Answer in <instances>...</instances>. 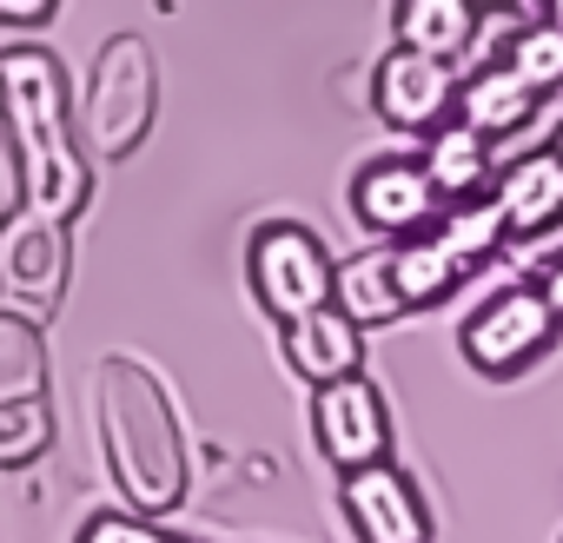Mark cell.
Returning <instances> with one entry per match:
<instances>
[{
    "label": "cell",
    "instance_id": "obj_1",
    "mask_svg": "<svg viewBox=\"0 0 563 543\" xmlns=\"http://www.w3.org/2000/svg\"><path fill=\"white\" fill-rule=\"evenodd\" d=\"M93 411H100L107 470L126 490V503L140 517L179 510L186 484H192V451H186V424H179V405L159 385V372L113 352L93 378Z\"/></svg>",
    "mask_w": 563,
    "mask_h": 543
},
{
    "label": "cell",
    "instance_id": "obj_2",
    "mask_svg": "<svg viewBox=\"0 0 563 543\" xmlns=\"http://www.w3.org/2000/svg\"><path fill=\"white\" fill-rule=\"evenodd\" d=\"M0 133L14 153V179L27 206L47 212H80L93 199V173L80 153L67 74L47 47H0Z\"/></svg>",
    "mask_w": 563,
    "mask_h": 543
},
{
    "label": "cell",
    "instance_id": "obj_3",
    "mask_svg": "<svg viewBox=\"0 0 563 543\" xmlns=\"http://www.w3.org/2000/svg\"><path fill=\"white\" fill-rule=\"evenodd\" d=\"M159 113V60L140 34H113L87 74V100H80V140L100 159H126L140 153V140L153 133Z\"/></svg>",
    "mask_w": 563,
    "mask_h": 543
},
{
    "label": "cell",
    "instance_id": "obj_4",
    "mask_svg": "<svg viewBox=\"0 0 563 543\" xmlns=\"http://www.w3.org/2000/svg\"><path fill=\"white\" fill-rule=\"evenodd\" d=\"M245 279H252L258 312H272L278 325H292V319H306L319 306H339V258L299 219H272V225L252 232Z\"/></svg>",
    "mask_w": 563,
    "mask_h": 543
},
{
    "label": "cell",
    "instance_id": "obj_5",
    "mask_svg": "<svg viewBox=\"0 0 563 543\" xmlns=\"http://www.w3.org/2000/svg\"><path fill=\"white\" fill-rule=\"evenodd\" d=\"M67 279H74V219L21 199L0 219V299L27 319H47L60 312Z\"/></svg>",
    "mask_w": 563,
    "mask_h": 543
},
{
    "label": "cell",
    "instance_id": "obj_6",
    "mask_svg": "<svg viewBox=\"0 0 563 543\" xmlns=\"http://www.w3.org/2000/svg\"><path fill=\"white\" fill-rule=\"evenodd\" d=\"M556 332L563 312L543 299V286H504L457 325V352L477 378H517L556 345Z\"/></svg>",
    "mask_w": 563,
    "mask_h": 543
},
{
    "label": "cell",
    "instance_id": "obj_7",
    "mask_svg": "<svg viewBox=\"0 0 563 543\" xmlns=\"http://www.w3.org/2000/svg\"><path fill=\"white\" fill-rule=\"evenodd\" d=\"M457 93H464L457 60H438L418 47H391L372 67V107L398 133H438L444 120H457Z\"/></svg>",
    "mask_w": 563,
    "mask_h": 543
},
{
    "label": "cell",
    "instance_id": "obj_8",
    "mask_svg": "<svg viewBox=\"0 0 563 543\" xmlns=\"http://www.w3.org/2000/svg\"><path fill=\"white\" fill-rule=\"evenodd\" d=\"M312 437L325 451L332 470H365V464H385L391 457V411H385V391L352 372L339 385H319L312 391Z\"/></svg>",
    "mask_w": 563,
    "mask_h": 543
},
{
    "label": "cell",
    "instance_id": "obj_9",
    "mask_svg": "<svg viewBox=\"0 0 563 543\" xmlns=\"http://www.w3.org/2000/svg\"><path fill=\"white\" fill-rule=\"evenodd\" d=\"M444 206H451V199L431 186V173H424L418 153H385V159L358 166V179H352V212H358V225L378 232V239L431 232Z\"/></svg>",
    "mask_w": 563,
    "mask_h": 543
},
{
    "label": "cell",
    "instance_id": "obj_10",
    "mask_svg": "<svg viewBox=\"0 0 563 543\" xmlns=\"http://www.w3.org/2000/svg\"><path fill=\"white\" fill-rule=\"evenodd\" d=\"M339 503H345L358 543H431V510H424L411 470H398L391 457L365 464V470H345Z\"/></svg>",
    "mask_w": 563,
    "mask_h": 543
},
{
    "label": "cell",
    "instance_id": "obj_11",
    "mask_svg": "<svg viewBox=\"0 0 563 543\" xmlns=\"http://www.w3.org/2000/svg\"><path fill=\"white\" fill-rule=\"evenodd\" d=\"M278 345H286V365L319 391V385H339L352 372H365V325L345 312V306H319L292 325H278Z\"/></svg>",
    "mask_w": 563,
    "mask_h": 543
},
{
    "label": "cell",
    "instance_id": "obj_12",
    "mask_svg": "<svg viewBox=\"0 0 563 543\" xmlns=\"http://www.w3.org/2000/svg\"><path fill=\"white\" fill-rule=\"evenodd\" d=\"M497 206L510 219V239H543L563 225V153L543 146V153H523L497 173Z\"/></svg>",
    "mask_w": 563,
    "mask_h": 543
},
{
    "label": "cell",
    "instance_id": "obj_13",
    "mask_svg": "<svg viewBox=\"0 0 563 543\" xmlns=\"http://www.w3.org/2000/svg\"><path fill=\"white\" fill-rule=\"evenodd\" d=\"M424 173L444 199H477L497 186V140L477 133L471 120H444L438 133H424Z\"/></svg>",
    "mask_w": 563,
    "mask_h": 543
},
{
    "label": "cell",
    "instance_id": "obj_14",
    "mask_svg": "<svg viewBox=\"0 0 563 543\" xmlns=\"http://www.w3.org/2000/svg\"><path fill=\"white\" fill-rule=\"evenodd\" d=\"M537 107H543V93H537L510 60L477 67V74L464 80V93H457V120H471V126H477V133H490V140L523 133V126L537 120Z\"/></svg>",
    "mask_w": 563,
    "mask_h": 543
},
{
    "label": "cell",
    "instance_id": "obj_15",
    "mask_svg": "<svg viewBox=\"0 0 563 543\" xmlns=\"http://www.w3.org/2000/svg\"><path fill=\"white\" fill-rule=\"evenodd\" d=\"M391 279H398V299H405V312H424V306H444L471 272H464V258L438 239V225L431 232H411V239H398L391 245Z\"/></svg>",
    "mask_w": 563,
    "mask_h": 543
},
{
    "label": "cell",
    "instance_id": "obj_16",
    "mask_svg": "<svg viewBox=\"0 0 563 543\" xmlns=\"http://www.w3.org/2000/svg\"><path fill=\"white\" fill-rule=\"evenodd\" d=\"M477 0H398L391 8V34L398 47L438 54V60H464L477 41Z\"/></svg>",
    "mask_w": 563,
    "mask_h": 543
},
{
    "label": "cell",
    "instance_id": "obj_17",
    "mask_svg": "<svg viewBox=\"0 0 563 543\" xmlns=\"http://www.w3.org/2000/svg\"><path fill=\"white\" fill-rule=\"evenodd\" d=\"M27 398H47V339L41 319L0 312V411Z\"/></svg>",
    "mask_w": 563,
    "mask_h": 543
},
{
    "label": "cell",
    "instance_id": "obj_18",
    "mask_svg": "<svg viewBox=\"0 0 563 543\" xmlns=\"http://www.w3.org/2000/svg\"><path fill=\"white\" fill-rule=\"evenodd\" d=\"M438 239H444V245L464 258V272H477V265H490V258L504 252V239H510V219H504L497 192L451 199V206L438 212Z\"/></svg>",
    "mask_w": 563,
    "mask_h": 543
},
{
    "label": "cell",
    "instance_id": "obj_19",
    "mask_svg": "<svg viewBox=\"0 0 563 543\" xmlns=\"http://www.w3.org/2000/svg\"><path fill=\"white\" fill-rule=\"evenodd\" d=\"M339 306L358 319V325H391L405 319V299H398V279H391V245L385 252H358L339 265Z\"/></svg>",
    "mask_w": 563,
    "mask_h": 543
},
{
    "label": "cell",
    "instance_id": "obj_20",
    "mask_svg": "<svg viewBox=\"0 0 563 543\" xmlns=\"http://www.w3.org/2000/svg\"><path fill=\"white\" fill-rule=\"evenodd\" d=\"M504 60H510L537 93H556V87H563V27H556V21H543V14H537V21H523V27L504 41Z\"/></svg>",
    "mask_w": 563,
    "mask_h": 543
},
{
    "label": "cell",
    "instance_id": "obj_21",
    "mask_svg": "<svg viewBox=\"0 0 563 543\" xmlns=\"http://www.w3.org/2000/svg\"><path fill=\"white\" fill-rule=\"evenodd\" d=\"M47 444H54V405L47 398H27V405L0 411V470H21V464L47 457Z\"/></svg>",
    "mask_w": 563,
    "mask_h": 543
},
{
    "label": "cell",
    "instance_id": "obj_22",
    "mask_svg": "<svg viewBox=\"0 0 563 543\" xmlns=\"http://www.w3.org/2000/svg\"><path fill=\"white\" fill-rule=\"evenodd\" d=\"M80 543H192V536H173V530L146 523L140 510H133V517H126V510H100V517L80 530Z\"/></svg>",
    "mask_w": 563,
    "mask_h": 543
},
{
    "label": "cell",
    "instance_id": "obj_23",
    "mask_svg": "<svg viewBox=\"0 0 563 543\" xmlns=\"http://www.w3.org/2000/svg\"><path fill=\"white\" fill-rule=\"evenodd\" d=\"M54 8H60V0H0V27L34 34V27H47V21H54Z\"/></svg>",
    "mask_w": 563,
    "mask_h": 543
},
{
    "label": "cell",
    "instance_id": "obj_24",
    "mask_svg": "<svg viewBox=\"0 0 563 543\" xmlns=\"http://www.w3.org/2000/svg\"><path fill=\"white\" fill-rule=\"evenodd\" d=\"M537 286H543V299H550V306L563 312V258H556V265L543 272V279H537Z\"/></svg>",
    "mask_w": 563,
    "mask_h": 543
},
{
    "label": "cell",
    "instance_id": "obj_25",
    "mask_svg": "<svg viewBox=\"0 0 563 543\" xmlns=\"http://www.w3.org/2000/svg\"><path fill=\"white\" fill-rule=\"evenodd\" d=\"M477 8H497V14H543V0H477Z\"/></svg>",
    "mask_w": 563,
    "mask_h": 543
},
{
    "label": "cell",
    "instance_id": "obj_26",
    "mask_svg": "<svg viewBox=\"0 0 563 543\" xmlns=\"http://www.w3.org/2000/svg\"><path fill=\"white\" fill-rule=\"evenodd\" d=\"M543 21H556V27H563V0H543Z\"/></svg>",
    "mask_w": 563,
    "mask_h": 543
},
{
    "label": "cell",
    "instance_id": "obj_27",
    "mask_svg": "<svg viewBox=\"0 0 563 543\" xmlns=\"http://www.w3.org/2000/svg\"><path fill=\"white\" fill-rule=\"evenodd\" d=\"M556 153H563V133H556Z\"/></svg>",
    "mask_w": 563,
    "mask_h": 543
},
{
    "label": "cell",
    "instance_id": "obj_28",
    "mask_svg": "<svg viewBox=\"0 0 563 543\" xmlns=\"http://www.w3.org/2000/svg\"><path fill=\"white\" fill-rule=\"evenodd\" d=\"M556 543H563V536H556Z\"/></svg>",
    "mask_w": 563,
    "mask_h": 543
}]
</instances>
